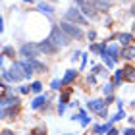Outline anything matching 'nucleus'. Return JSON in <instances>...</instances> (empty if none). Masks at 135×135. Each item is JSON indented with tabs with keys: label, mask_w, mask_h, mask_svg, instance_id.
<instances>
[{
	"label": "nucleus",
	"mask_w": 135,
	"mask_h": 135,
	"mask_svg": "<svg viewBox=\"0 0 135 135\" xmlns=\"http://www.w3.org/2000/svg\"><path fill=\"white\" fill-rule=\"evenodd\" d=\"M131 12H133V16H135V6H133V10H131Z\"/></svg>",
	"instance_id": "obj_27"
},
{
	"label": "nucleus",
	"mask_w": 135,
	"mask_h": 135,
	"mask_svg": "<svg viewBox=\"0 0 135 135\" xmlns=\"http://www.w3.org/2000/svg\"><path fill=\"white\" fill-rule=\"evenodd\" d=\"M66 20L68 21H73V23H79V25H87V17L81 16V12L75 10V8H71V10L66 12Z\"/></svg>",
	"instance_id": "obj_3"
},
{
	"label": "nucleus",
	"mask_w": 135,
	"mask_h": 135,
	"mask_svg": "<svg viewBox=\"0 0 135 135\" xmlns=\"http://www.w3.org/2000/svg\"><path fill=\"white\" fill-rule=\"evenodd\" d=\"M33 135H45V129H42V127H37V129L33 131Z\"/></svg>",
	"instance_id": "obj_20"
},
{
	"label": "nucleus",
	"mask_w": 135,
	"mask_h": 135,
	"mask_svg": "<svg viewBox=\"0 0 135 135\" xmlns=\"http://www.w3.org/2000/svg\"><path fill=\"white\" fill-rule=\"evenodd\" d=\"M2 135H16V133H12V131H10V129H6V131H4V133H2Z\"/></svg>",
	"instance_id": "obj_25"
},
{
	"label": "nucleus",
	"mask_w": 135,
	"mask_h": 135,
	"mask_svg": "<svg viewBox=\"0 0 135 135\" xmlns=\"http://www.w3.org/2000/svg\"><path fill=\"white\" fill-rule=\"evenodd\" d=\"M62 31L68 35V37H73V39H81L83 37V31L79 27H75L73 23H70V21H64L62 23Z\"/></svg>",
	"instance_id": "obj_4"
},
{
	"label": "nucleus",
	"mask_w": 135,
	"mask_h": 135,
	"mask_svg": "<svg viewBox=\"0 0 135 135\" xmlns=\"http://www.w3.org/2000/svg\"><path fill=\"white\" fill-rule=\"evenodd\" d=\"M46 100H48L46 95H45V97H37V99L33 100V108H41L42 104H46Z\"/></svg>",
	"instance_id": "obj_11"
},
{
	"label": "nucleus",
	"mask_w": 135,
	"mask_h": 135,
	"mask_svg": "<svg viewBox=\"0 0 135 135\" xmlns=\"http://www.w3.org/2000/svg\"><path fill=\"white\" fill-rule=\"evenodd\" d=\"M62 85H64V81H58V79H54V81H52V89H62Z\"/></svg>",
	"instance_id": "obj_16"
},
{
	"label": "nucleus",
	"mask_w": 135,
	"mask_h": 135,
	"mask_svg": "<svg viewBox=\"0 0 135 135\" xmlns=\"http://www.w3.org/2000/svg\"><path fill=\"white\" fill-rule=\"evenodd\" d=\"M108 54H110V58H112L114 62H116V60H118V54H120L118 46H110V48H108Z\"/></svg>",
	"instance_id": "obj_13"
},
{
	"label": "nucleus",
	"mask_w": 135,
	"mask_h": 135,
	"mask_svg": "<svg viewBox=\"0 0 135 135\" xmlns=\"http://www.w3.org/2000/svg\"><path fill=\"white\" fill-rule=\"evenodd\" d=\"M131 37H133V35H129V33H122V35H120V42H122L124 46H126V45H129Z\"/></svg>",
	"instance_id": "obj_14"
},
{
	"label": "nucleus",
	"mask_w": 135,
	"mask_h": 135,
	"mask_svg": "<svg viewBox=\"0 0 135 135\" xmlns=\"http://www.w3.org/2000/svg\"><path fill=\"white\" fill-rule=\"evenodd\" d=\"M124 133H126V135H135V129H131V127H129V129H126Z\"/></svg>",
	"instance_id": "obj_22"
},
{
	"label": "nucleus",
	"mask_w": 135,
	"mask_h": 135,
	"mask_svg": "<svg viewBox=\"0 0 135 135\" xmlns=\"http://www.w3.org/2000/svg\"><path fill=\"white\" fill-rule=\"evenodd\" d=\"M124 79H127V81H135V68H131V66L124 68Z\"/></svg>",
	"instance_id": "obj_9"
},
{
	"label": "nucleus",
	"mask_w": 135,
	"mask_h": 135,
	"mask_svg": "<svg viewBox=\"0 0 135 135\" xmlns=\"http://www.w3.org/2000/svg\"><path fill=\"white\" fill-rule=\"evenodd\" d=\"M87 106H89V110H93V112H102L104 106H106V102L100 100V99H95V100H91Z\"/></svg>",
	"instance_id": "obj_7"
},
{
	"label": "nucleus",
	"mask_w": 135,
	"mask_h": 135,
	"mask_svg": "<svg viewBox=\"0 0 135 135\" xmlns=\"http://www.w3.org/2000/svg\"><path fill=\"white\" fill-rule=\"evenodd\" d=\"M52 2H58V0H52Z\"/></svg>",
	"instance_id": "obj_30"
},
{
	"label": "nucleus",
	"mask_w": 135,
	"mask_h": 135,
	"mask_svg": "<svg viewBox=\"0 0 135 135\" xmlns=\"http://www.w3.org/2000/svg\"><path fill=\"white\" fill-rule=\"evenodd\" d=\"M108 135H118V131H116V129H110V131H108Z\"/></svg>",
	"instance_id": "obj_24"
},
{
	"label": "nucleus",
	"mask_w": 135,
	"mask_h": 135,
	"mask_svg": "<svg viewBox=\"0 0 135 135\" xmlns=\"http://www.w3.org/2000/svg\"><path fill=\"white\" fill-rule=\"evenodd\" d=\"M4 54H8V56H12V58H14V48L6 46V48H4Z\"/></svg>",
	"instance_id": "obj_19"
},
{
	"label": "nucleus",
	"mask_w": 135,
	"mask_h": 135,
	"mask_svg": "<svg viewBox=\"0 0 135 135\" xmlns=\"http://www.w3.org/2000/svg\"><path fill=\"white\" fill-rule=\"evenodd\" d=\"M56 45L50 41V39H46V41H42V42H39V50L41 52H46V54H54L56 52Z\"/></svg>",
	"instance_id": "obj_6"
},
{
	"label": "nucleus",
	"mask_w": 135,
	"mask_h": 135,
	"mask_svg": "<svg viewBox=\"0 0 135 135\" xmlns=\"http://www.w3.org/2000/svg\"><path fill=\"white\" fill-rule=\"evenodd\" d=\"M104 2H112V0H104Z\"/></svg>",
	"instance_id": "obj_29"
},
{
	"label": "nucleus",
	"mask_w": 135,
	"mask_h": 135,
	"mask_svg": "<svg viewBox=\"0 0 135 135\" xmlns=\"http://www.w3.org/2000/svg\"><path fill=\"white\" fill-rule=\"evenodd\" d=\"M75 2H77V4H81V6H83V4H85V0H75Z\"/></svg>",
	"instance_id": "obj_26"
},
{
	"label": "nucleus",
	"mask_w": 135,
	"mask_h": 135,
	"mask_svg": "<svg viewBox=\"0 0 135 135\" xmlns=\"http://www.w3.org/2000/svg\"><path fill=\"white\" fill-rule=\"evenodd\" d=\"M37 8H39L41 12H45V14H48V16H50L52 12H54V8H52V6H48V4H45V2H41L39 6H37Z\"/></svg>",
	"instance_id": "obj_12"
},
{
	"label": "nucleus",
	"mask_w": 135,
	"mask_h": 135,
	"mask_svg": "<svg viewBox=\"0 0 135 135\" xmlns=\"http://www.w3.org/2000/svg\"><path fill=\"white\" fill-rule=\"evenodd\" d=\"M133 37H135V25H133Z\"/></svg>",
	"instance_id": "obj_28"
},
{
	"label": "nucleus",
	"mask_w": 135,
	"mask_h": 135,
	"mask_svg": "<svg viewBox=\"0 0 135 135\" xmlns=\"http://www.w3.org/2000/svg\"><path fill=\"white\" fill-rule=\"evenodd\" d=\"M122 56H124L126 60H133V58H135V46L126 45L124 48H122Z\"/></svg>",
	"instance_id": "obj_8"
},
{
	"label": "nucleus",
	"mask_w": 135,
	"mask_h": 135,
	"mask_svg": "<svg viewBox=\"0 0 135 135\" xmlns=\"http://www.w3.org/2000/svg\"><path fill=\"white\" fill-rule=\"evenodd\" d=\"M75 75H77V71L68 70V73H66V75H64V79H62V81H64V85H66V83H71L73 79H75Z\"/></svg>",
	"instance_id": "obj_10"
},
{
	"label": "nucleus",
	"mask_w": 135,
	"mask_h": 135,
	"mask_svg": "<svg viewBox=\"0 0 135 135\" xmlns=\"http://www.w3.org/2000/svg\"><path fill=\"white\" fill-rule=\"evenodd\" d=\"M50 41H52L58 48H60V46H66V45H68V35L62 31V27H52Z\"/></svg>",
	"instance_id": "obj_2"
},
{
	"label": "nucleus",
	"mask_w": 135,
	"mask_h": 135,
	"mask_svg": "<svg viewBox=\"0 0 135 135\" xmlns=\"http://www.w3.org/2000/svg\"><path fill=\"white\" fill-rule=\"evenodd\" d=\"M112 89H114V85H104V95H112Z\"/></svg>",
	"instance_id": "obj_18"
},
{
	"label": "nucleus",
	"mask_w": 135,
	"mask_h": 135,
	"mask_svg": "<svg viewBox=\"0 0 135 135\" xmlns=\"http://www.w3.org/2000/svg\"><path fill=\"white\" fill-rule=\"evenodd\" d=\"M41 89H42V85H41L39 81H35V83L31 85V91H33V93H41Z\"/></svg>",
	"instance_id": "obj_15"
},
{
	"label": "nucleus",
	"mask_w": 135,
	"mask_h": 135,
	"mask_svg": "<svg viewBox=\"0 0 135 135\" xmlns=\"http://www.w3.org/2000/svg\"><path fill=\"white\" fill-rule=\"evenodd\" d=\"M81 124H83V126H89V118H85V116H83V120H81Z\"/></svg>",
	"instance_id": "obj_23"
},
{
	"label": "nucleus",
	"mask_w": 135,
	"mask_h": 135,
	"mask_svg": "<svg viewBox=\"0 0 135 135\" xmlns=\"http://www.w3.org/2000/svg\"><path fill=\"white\" fill-rule=\"evenodd\" d=\"M64 110H66V104H60V106H58V112L64 114Z\"/></svg>",
	"instance_id": "obj_21"
},
{
	"label": "nucleus",
	"mask_w": 135,
	"mask_h": 135,
	"mask_svg": "<svg viewBox=\"0 0 135 135\" xmlns=\"http://www.w3.org/2000/svg\"><path fill=\"white\" fill-rule=\"evenodd\" d=\"M23 68L21 64H14L10 68V71H6V68L2 66V79H10V81H21L25 77V73H21Z\"/></svg>",
	"instance_id": "obj_1"
},
{
	"label": "nucleus",
	"mask_w": 135,
	"mask_h": 135,
	"mask_svg": "<svg viewBox=\"0 0 135 135\" xmlns=\"http://www.w3.org/2000/svg\"><path fill=\"white\" fill-rule=\"evenodd\" d=\"M39 45H23L21 46V54L25 56L27 60H31V58H37L39 56Z\"/></svg>",
	"instance_id": "obj_5"
},
{
	"label": "nucleus",
	"mask_w": 135,
	"mask_h": 135,
	"mask_svg": "<svg viewBox=\"0 0 135 135\" xmlns=\"http://www.w3.org/2000/svg\"><path fill=\"white\" fill-rule=\"evenodd\" d=\"M124 116H126V114H124V110L120 108V112H118V114H116L114 118H112V122H118V120H122V118H124Z\"/></svg>",
	"instance_id": "obj_17"
}]
</instances>
